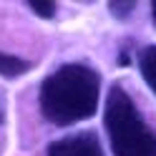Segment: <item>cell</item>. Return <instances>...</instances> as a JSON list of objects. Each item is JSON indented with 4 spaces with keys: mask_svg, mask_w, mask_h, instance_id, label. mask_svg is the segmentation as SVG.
<instances>
[{
    "mask_svg": "<svg viewBox=\"0 0 156 156\" xmlns=\"http://www.w3.org/2000/svg\"><path fill=\"white\" fill-rule=\"evenodd\" d=\"M101 98V76L86 63H66L41 83V113L53 126L91 119Z\"/></svg>",
    "mask_w": 156,
    "mask_h": 156,
    "instance_id": "1",
    "label": "cell"
},
{
    "mask_svg": "<svg viewBox=\"0 0 156 156\" xmlns=\"http://www.w3.org/2000/svg\"><path fill=\"white\" fill-rule=\"evenodd\" d=\"M103 123L113 156H156V131L141 119L136 103L121 83L108 88Z\"/></svg>",
    "mask_w": 156,
    "mask_h": 156,
    "instance_id": "2",
    "label": "cell"
},
{
    "mask_svg": "<svg viewBox=\"0 0 156 156\" xmlns=\"http://www.w3.org/2000/svg\"><path fill=\"white\" fill-rule=\"evenodd\" d=\"M48 156H106V154L93 131H81L66 136L61 141H53L48 149Z\"/></svg>",
    "mask_w": 156,
    "mask_h": 156,
    "instance_id": "3",
    "label": "cell"
},
{
    "mask_svg": "<svg viewBox=\"0 0 156 156\" xmlns=\"http://www.w3.org/2000/svg\"><path fill=\"white\" fill-rule=\"evenodd\" d=\"M139 71L149 88L156 93V45H146L139 51Z\"/></svg>",
    "mask_w": 156,
    "mask_h": 156,
    "instance_id": "4",
    "label": "cell"
},
{
    "mask_svg": "<svg viewBox=\"0 0 156 156\" xmlns=\"http://www.w3.org/2000/svg\"><path fill=\"white\" fill-rule=\"evenodd\" d=\"M28 71H30V63H28V61L0 51V76H5V78H18V76H23V73H28Z\"/></svg>",
    "mask_w": 156,
    "mask_h": 156,
    "instance_id": "5",
    "label": "cell"
},
{
    "mask_svg": "<svg viewBox=\"0 0 156 156\" xmlns=\"http://www.w3.org/2000/svg\"><path fill=\"white\" fill-rule=\"evenodd\" d=\"M28 8H30L38 18H53L55 10H58L55 3H43V0H30V3H28Z\"/></svg>",
    "mask_w": 156,
    "mask_h": 156,
    "instance_id": "6",
    "label": "cell"
},
{
    "mask_svg": "<svg viewBox=\"0 0 156 156\" xmlns=\"http://www.w3.org/2000/svg\"><path fill=\"white\" fill-rule=\"evenodd\" d=\"M133 8H136V3H108L111 15H113V18H119V20H123L126 15H131V13H133Z\"/></svg>",
    "mask_w": 156,
    "mask_h": 156,
    "instance_id": "7",
    "label": "cell"
},
{
    "mask_svg": "<svg viewBox=\"0 0 156 156\" xmlns=\"http://www.w3.org/2000/svg\"><path fill=\"white\" fill-rule=\"evenodd\" d=\"M151 18H154V23H156V3L151 5Z\"/></svg>",
    "mask_w": 156,
    "mask_h": 156,
    "instance_id": "8",
    "label": "cell"
},
{
    "mask_svg": "<svg viewBox=\"0 0 156 156\" xmlns=\"http://www.w3.org/2000/svg\"><path fill=\"white\" fill-rule=\"evenodd\" d=\"M0 119H3V113H0Z\"/></svg>",
    "mask_w": 156,
    "mask_h": 156,
    "instance_id": "9",
    "label": "cell"
}]
</instances>
